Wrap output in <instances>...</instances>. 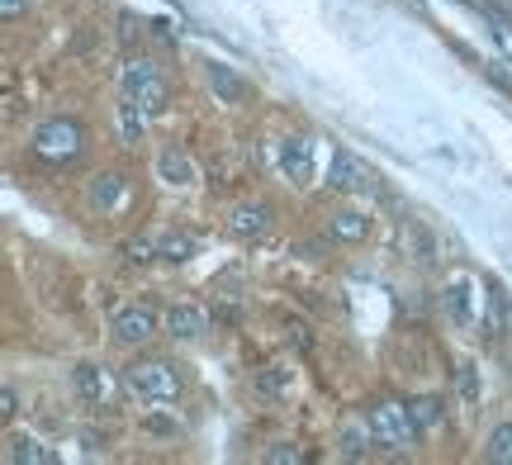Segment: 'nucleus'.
<instances>
[{"mask_svg":"<svg viewBox=\"0 0 512 465\" xmlns=\"http://www.w3.org/2000/svg\"><path fill=\"white\" fill-rule=\"evenodd\" d=\"M408 409H413V423L422 428V437H427V432H437L441 418H446V413H441V399H437V394H418V399H408Z\"/></svg>","mask_w":512,"mask_h":465,"instance_id":"obj_21","label":"nucleus"},{"mask_svg":"<svg viewBox=\"0 0 512 465\" xmlns=\"http://www.w3.org/2000/svg\"><path fill=\"white\" fill-rule=\"evenodd\" d=\"M119 86H124V95H133L147 114H166V110H171V86H166L162 72H157L147 57H128L124 72H119Z\"/></svg>","mask_w":512,"mask_h":465,"instance_id":"obj_4","label":"nucleus"},{"mask_svg":"<svg viewBox=\"0 0 512 465\" xmlns=\"http://www.w3.org/2000/svg\"><path fill=\"white\" fill-rule=\"evenodd\" d=\"M441 314L451 318L456 328H470V323H475V280L470 276L446 280V290H441Z\"/></svg>","mask_w":512,"mask_h":465,"instance_id":"obj_7","label":"nucleus"},{"mask_svg":"<svg viewBox=\"0 0 512 465\" xmlns=\"http://www.w3.org/2000/svg\"><path fill=\"white\" fill-rule=\"evenodd\" d=\"M81 152H86V124L72 114H53L34 129V157L53 162V167H72Z\"/></svg>","mask_w":512,"mask_h":465,"instance_id":"obj_2","label":"nucleus"},{"mask_svg":"<svg viewBox=\"0 0 512 465\" xmlns=\"http://www.w3.org/2000/svg\"><path fill=\"white\" fill-rule=\"evenodd\" d=\"M484 461L489 465H512V418L494 423L489 437H484Z\"/></svg>","mask_w":512,"mask_h":465,"instance_id":"obj_19","label":"nucleus"},{"mask_svg":"<svg viewBox=\"0 0 512 465\" xmlns=\"http://www.w3.org/2000/svg\"><path fill=\"white\" fill-rule=\"evenodd\" d=\"M110 333L119 347H143V342L157 337V309H152V304H124V309L114 314Z\"/></svg>","mask_w":512,"mask_h":465,"instance_id":"obj_5","label":"nucleus"},{"mask_svg":"<svg viewBox=\"0 0 512 465\" xmlns=\"http://www.w3.org/2000/svg\"><path fill=\"white\" fill-rule=\"evenodd\" d=\"M337 461H366L370 447H375V432H370V418L361 413V418H347L342 428H337Z\"/></svg>","mask_w":512,"mask_h":465,"instance_id":"obj_8","label":"nucleus"},{"mask_svg":"<svg viewBox=\"0 0 512 465\" xmlns=\"http://www.w3.org/2000/svg\"><path fill=\"white\" fill-rule=\"evenodd\" d=\"M24 10H29V0H0V19H5V24L24 19Z\"/></svg>","mask_w":512,"mask_h":465,"instance_id":"obj_28","label":"nucleus"},{"mask_svg":"<svg viewBox=\"0 0 512 465\" xmlns=\"http://www.w3.org/2000/svg\"><path fill=\"white\" fill-rule=\"evenodd\" d=\"M271 219H275V209L266 205V200H242V205L228 214V228H233L238 238H266V233H271Z\"/></svg>","mask_w":512,"mask_h":465,"instance_id":"obj_10","label":"nucleus"},{"mask_svg":"<svg viewBox=\"0 0 512 465\" xmlns=\"http://www.w3.org/2000/svg\"><path fill=\"white\" fill-rule=\"evenodd\" d=\"M484 333L489 337L503 333V295H494V290H489V318H484Z\"/></svg>","mask_w":512,"mask_h":465,"instance_id":"obj_25","label":"nucleus"},{"mask_svg":"<svg viewBox=\"0 0 512 465\" xmlns=\"http://www.w3.org/2000/svg\"><path fill=\"white\" fill-rule=\"evenodd\" d=\"M304 456H299V447L294 442H275L271 451H266V465H299Z\"/></svg>","mask_w":512,"mask_h":465,"instance_id":"obj_24","label":"nucleus"},{"mask_svg":"<svg viewBox=\"0 0 512 465\" xmlns=\"http://www.w3.org/2000/svg\"><path fill=\"white\" fill-rule=\"evenodd\" d=\"M72 385L86 404H105V399H110V375H105V366H95V361H81V366H76Z\"/></svg>","mask_w":512,"mask_h":465,"instance_id":"obj_16","label":"nucleus"},{"mask_svg":"<svg viewBox=\"0 0 512 465\" xmlns=\"http://www.w3.org/2000/svg\"><path fill=\"white\" fill-rule=\"evenodd\" d=\"M57 456L34 432H5V465H53Z\"/></svg>","mask_w":512,"mask_h":465,"instance_id":"obj_13","label":"nucleus"},{"mask_svg":"<svg viewBox=\"0 0 512 465\" xmlns=\"http://www.w3.org/2000/svg\"><path fill=\"white\" fill-rule=\"evenodd\" d=\"M147 119H152V114H147L133 95H124V100H119V133H124V143H143Z\"/></svg>","mask_w":512,"mask_h":465,"instance_id":"obj_18","label":"nucleus"},{"mask_svg":"<svg viewBox=\"0 0 512 465\" xmlns=\"http://www.w3.org/2000/svg\"><path fill=\"white\" fill-rule=\"evenodd\" d=\"M124 190H128V181L119 176V171H100V176L91 181V190H86V205L100 209V214H114L119 200H124Z\"/></svg>","mask_w":512,"mask_h":465,"instance_id":"obj_15","label":"nucleus"},{"mask_svg":"<svg viewBox=\"0 0 512 465\" xmlns=\"http://www.w3.org/2000/svg\"><path fill=\"white\" fill-rule=\"evenodd\" d=\"M166 333L176 337V342H200L209 333V314H204L200 304H171L166 309Z\"/></svg>","mask_w":512,"mask_h":465,"instance_id":"obj_11","label":"nucleus"},{"mask_svg":"<svg viewBox=\"0 0 512 465\" xmlns=\"http://www.w3.org/2000/svg\"><path fill=\"white\" fill-rule=\"evenodd\" d=\"M290 380L294 375L285 366H266V371H256V394H266V399H280V394H290Z\"/></svg>","mask_w":512,"mask_h":465,"instance_id":"obj_22","label":"nucleus"},{"mask_svg":"<svg viewBox=\"0 0 512 465\" xmlns=\"http://www.w3.org/2000/svg\"><path fill=\"white\" fill-rule=\"evenodd\" d=\"M157 176L166 186H195V162L181 148H162L157 152Z\"/></svg>","mask_w":512,"mask_h":465,"instance_id":"obj_17","label":"nucleus"},{"mask_svg":"<svg viewBox=\"0 0 512 465\" xmlns=\"http://www.w3.org/2000/svg\"><path fill=\"white\" fill-rule=\"evenodd\" d=\"M456 385H460V399H465V404H479V375H475V366H460Z\"/></svg>","mask_w":512,"mask_h":465,"instance_id":"obj_23","label":"nucleus"},{"mask_svg":"<svg viewBox=\"0 0 512 465\" xmlns=\"http://www.w3.org/2000/svg\"><path fill=\"white\" fill-rule=\"evenodd\" d=\"M370 432H375V447L380 451H408L422 442V428L413 423V409L399 404V399H380V404H370Z\"/></svg>","mask_w":512,"mask_h":465,"instance_id":"obj_3","label":"nucleus"},{"mask_svg":"<svg viewBox=\"0 0 512 465\" xmlns=\"http://www.w3.org/2000/svg\"><path fill=\"white\" fill-rule=\"evenodd\" d=\"M328 233L337 242H366L370 238V214L361 205H342L328 214Z\"/></svg>","mask_w":512,"mask_h":465,"instance_id":"obj_14","label":"nucleus"},{"mask_svg":"<svg viewBox=\"0 0 512 465\" xmlns=\"http://www.w3.org/2000/svg\"><path fill=\"white\" fill-rule=\"evenodd\" d=\"M128 261H157V238H133L128 242Z\"/></svg>","mask_w":512,"mask_h":465,"instance_id":"obj_26","label":"nucleus"},{"mask_svg":"<svg viewBox=\"0 0 512 465\" xmlns=\"http://www.w3.org/2000/svg\"><path fill=\"white\" fill-rule=\"evenodd\" d=\"M370 181H375V176H370V171L361 167L347 148H332V157H328V190H342V195H347V190H366Z\"/></svg>","mask_w":512,"mask_h":465,"instance_id":"obj_9","label":"nucleus"},{"mask_svg":"<svg viewBox=\"0 0 512 465\" xmlns=\"http://www.w3.org/2000/svg\"><path fill=\"white\" fill-rule=\"evenodd\" d=\"M195 257V238L190 233H162L157 238V261H171V266H181V261Z\"/></svg>","mask_w":512,"mask_h":465,"instance_id":"obj_20","label":"nucleus"},{"mask_svg":"<svg viewBox=\"0 0 512 465\" xmlns=\"http://www.w3.org/2000/svg\"><path fill=\"white\" fill-rule=\"evenodd\" d=\"M275 162H280V171L290 176L294 186H313V176H318L313 138H304V133H290V138H280V152H275Z\"/></svg>","mask_w":512,"mask_h":465,"instance_id":"obj_6","label":"nucleus"},{"mask_svg":"<svg viewBox=\"0 0 512 465\" xmlns=\"http://www.w3.org/2000/svg\"><path fill=\"white\" fill-rule=\"evenodd\" d=\"M124 390L138 404H176L185 394V375L166 356H138V361L124 366Z\"/></svg>","mask_w":512,"mask_h":465,"instance_id":"obj_1","label":"nucleus"},{"mask_svg":"<svg viewBox=\"0 0 512 465\" xmlns=\"http://www.w3.org/2000/svg\"><path fill=\"white\" fill-rule=\"evenodd\" d=\"M204 81H209V91L219 95L223 105H242V100L252 95V86H247L228 62H204Z\"/></svg>","mask_w":512,"mask_h":465,"instance_id":"obj_12","label":"nucleus"},{"mask_svg":"<svg viewBox=\"0 0 512 465\" xmlns=\"http://www.w3.org/2000/svg\"><path fill=\"white\" fill-rule=\"evenodd\" d=\"M15 413H19V394H15V385H0V418L10 423Z\"/></svg>","mask_w":512,"mask_h":465,"instance_id":"obj_27","label":"nucleus"}]
</instances>
